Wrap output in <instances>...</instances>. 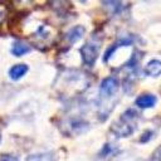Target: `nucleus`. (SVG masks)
I'll return each mask as SVG.
<instances>
[{"mask_svg": "<svg viewBox=\"0 0 161 161\" xmlns=\"http://www.w3.org/2000/svg\"><path fill=\"white\" fill-rule=\"evenodd\" d=\"M145 73L150 77H158L161 74V60H150L145 67Z\"/></svg>", "mask_w": 161, "mask_h": 161, "instance_id": "obj_5", "label": "nucleus"}, {"mask_svg": "<svg viewBox=\"0 0 161 161\" xmlns=\"http://www.w3.org/2000/svg\"><path fill=\"white\" fill-rule=\"evenodd\" d=\"M151 136H152V132H151V131H146V132H145V135L140 138V142H147V141H148V138H150Z\"/></svg>", "mask_w": 161, "mask_h": 161, "instance_id": "obj_10", "label": "nucleus"}, {"mask_svg": "<svg viewBox=\"0 0 161 161\" xmlns=\"http://www.w3.org/2000/svg\"><path fill=\"white\" fill-rule=\"evenodd\" d=\"M136 116L137 114H136V112L133 109H127L122 114L121 119L116 121L112 125V127H111L112 132L117 137H127V136H130L133 132V130L136 128V121H135Z\"/></svg>", "mask_w": 161, "mask_h": 161, "instance_id": "obj_1", "label": "nucleus"}, {"mask_svg": "<svg viewBox=\"0 0 161 161\" xmlns=\"http://www.w3.org/2000/svg\"><path fill=\"white\" fill-rule=\"evenodd\" d=\"M84 34V28L80 25L73 26L68 33H67V40L69 43H75L77 40H79Z\"/></svg>", "mask_w": 161, "mask_h": 161, "instance_id": "obj_8", "label": "nucleus"}, {"mask_svg": "<svg viewBox=\"0 0 161 161\" xmlns=\"http://www.w3.org/2000/svg\"><path fill=\"white\" fill-rule=\"evenodd\" d=\"M152 158H153L155 161H161V145L155 150V152H153V155H152Z\"/></svg>", "mask_w": 161, "mask_h": 161, "instance_id": "obj_9", "label": "nucleus"}, {"mask_svg": "<svg viewBox=\"0 0 161 161\" xmlns=\"http://www.w3.org/2000/svg\"><path fill=\"white\" fill-rule=\"evenodd\" d=\"M118 89V80L114 77L104 78L99 84V94L101 97H111Z\"/></svg>", "mask_w": 161, "mask_h": 161, "instance_id": "obj_3", "label": "nucleus"}, {"mask_svg": "<svg viewBox=\"0 0 161 161\" xmlns=\"http://www.w3.org/2000/svg\"><path fill=\"white\" fill-rule=\"evenodd\" d=\"M0 140H1V133H0Z\"/></svg>", "mask_w": 161, "mask_h": 161, "instance_id": "obj_11", "label": "nucleus"}, {"mask_svg": "<svg viewBox=\"0 0 161 161\" xmlns=\"http://www.w3.org/2000/svg\"><path fill=\"white\" fill-rule=\"evenodd\" d=\"M136 104L137 107L140 108H151L156 104V97L151 93H145V94H141L140 97H137L136 99Z\"/></svg>", "mask_w": 161, "mask_h": 161, "instance_id": "obj_4", "label": "nucleus"}, {"mask_svg": "<svg viewBox=\"0 0 161 161\" xmlns=\"http://www.w3.org/2000/svg\"><path fill=\"white\" fill-rule=\"evenodd\" d=\"M99 54V45L97 43H94L93 40L87 42L82 48H80V55L83 62L87 65H93L97 57Z\"/></svg>", "mask_w": 161, "mask_h": 161, "instance_id": "obj_2", "label": "nucleus"}, {"mask_svg": "<svg viewBox=\"0 0 161 161\" xmlns=\"http://www.w3.org/2000/svg\"><path fill=\"white\" fill-rule=\"evenodd\" d=\"M30 52V47L23 42V40H15L13 43V47H11V53L16 57H20V55H24L26 53Z\"/></svg>", "mask_w": 161, "mask_h": 161, "instance_id": "obj_7", "label": "nucleus"}, {"mask_svg": "<svg viewBox=\"0 0 161 161\" xmlns=\"http://www.w3.org/2000/svg\"><path fill=\"white\" fill-rule=\"evenodd\" d=\"M28 65L26 64H15L10 68L9 70V77L13 79V80H18L20 79L21 77H24L28 72Z\"/></svg>", "mask_w": 161, "mask_h": 161, "instance_id": "obj_6", "label": "nucleus"}]
</instances>
